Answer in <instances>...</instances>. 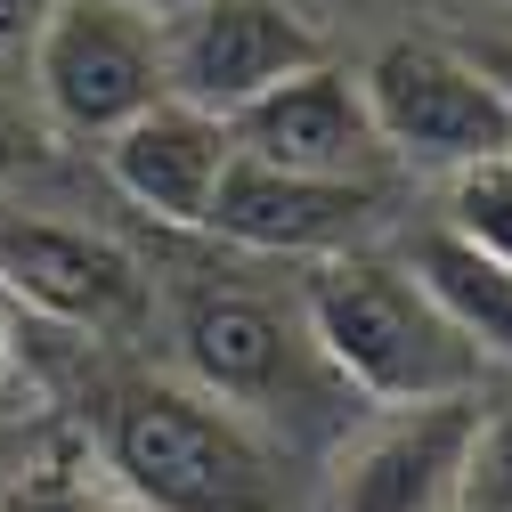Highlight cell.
Returning <instances> with one entry per match:
<instances>
[{
    "instance_id": "1",
    "label": "cell",
    "mask_w": 512,
    "mask_h": 512,
    "mask_svg": "<svg viewBox=\"0 0 512 512\" xmlns=\"http://www.w3.org/2000/svg\"><path fill=\"white\" fill-rule=\"evenodd\" d=\"M98 464L131 512H293V447L204 382L122 374L98 391Z\"/></svg>"
},
{
    "instance_id": "2",
    "label": "cell",
    "mask_w": 512,
    "mask_h": 512,
    "mask_svg": "<svg viewBox=\"0 0 512 512\" xmlns=\"http://www.w3.org/2000/svg\"><path fill=\"white\" fill-rule=\"evenodd\" d=\"M301 326L358 399L374 407H423V399H464L480 391L488 358L447 326V309L423 293L407 261L382 252H326L301 277Z\"/></svg>"
},
{
    "instance_id": "3",
    "label": "cell",
    "mask_w": 512,
    "mask_h": 512,
    "mask_svg": "<svg viewBox=\"0 0 512 512\" xmlns=\"http://www.w3.org/2000/svg\"><path fill=\"white\" fill-rule=\"evenodd\" d=\"M171 334H179L187 382H204L212 399L261 415L285 447H293V431H334L342 407L358 399L317 358V342L301 326V301L285 309V301L244 293V285H179Z\"/></svg>"
},
{
    "instance_id": "4",
    "label": "cell",
    "mask_w": 512,
    "mask_h": 512,
    "mask_svg": "<svg viewBox=\"0 0 512 512\" xmlns=\"http://www.w3.org/2000/svg\"><path fill=\"white\" fill-rule=\"evenodd\" d=\"M25 90L49 131L66 139H114L131 114L171 98L163 74V17L147 0H57L33 33Z\"/></svg>"
},
{
    "instance_id": "5",
    "label": "cell",
    "mask_w": 512,
    "mask_h": 512,
    "mask_svg": "<svg viewBox=\"0 0 512 512\" xmlns=\"http://www.w3.org/2000/svg\"><path fill=\"white\" fill-rule=\"evenodd\" d=\"M366 114L382 155L423 163V171H456L480 155H512V106L504 90L447 41H382L358 66Z\"/></svg>"
},
{
    "instance_id": "6",
    "label": "cell",
    "mask_w": 512,
    "mask_h": 512,
    "mask_svg": "<svg viewBox=\"0 0 512 512\" xmlns=\"http://www.w3.org/2000/svg\"><path fill=\"white\" fill-rule=\"evenodd\" d=\"M317 57H326V33L293 0H187L179 17H163L171 98L204 106V114L252 106L269 82L317 66Z\"/></svg>"
},
{
    "instance_id": "7",
    "label": "cell",
    "mask_w": 512,
    "mask_h": 512,
    "mask_svg": "<svg viewBox=\"0 0 512 512\" xmlns=\"http://www.w3.org/2000/svg\"><path fill=\"white\" fill-rule=\"evenodd\" d=\"M0 301H25L74 334H131L147 317V277L114 236L0 204Z\"/></svg>"
},
{
    "instance_id": "8",
    "label": "cell",
    "mask_w": 512,
    "mask_h": 512,
    "mask_svg": "<svg viewBox=\"0 0 512 512\" xmlns=\"http://www.w3.org/2000/svg\"><path fill=\"white\" fill-rule=\"evenodd\" d=\"M204 228L244 252H277V261H326V252H358L382 228V179H334V171L228 155Z\"/></svg>"
},
{
    "instance_id": "9",
    "label": "cell",
    "mask_w": 512,
    "mask_h": 512,
    "mask_svg": "<svg viewBox=\"0 0 512 512\" xmlns=\"http://www.w3.org/2000/svg\"><path fill=\"white\" fill-rule=\"evenodd\" d=\"M472 415H480L472 391L464 399L391 407V423H374L358 447H342L326 512H456Z\"/></svg>"
},
{
    "instance_id": "10",
    "label": "cell",
    "mask_w": 512,
    "mask_h": 512,
    "mask_svg": "<svg viewBox=\"0 0 512 512\" xmlns=\"http://www.w3.org/2000/svg\"><path fill=\"white\" fill-rule=\"evenodd\" d=\"M228 139H236V155H261L285 171H334V179H374V163H382L366 90L334 57H317V66L269 82L252 106H236Z\"/></svg>"
},
{
    "instance_id": "11",
    "label": "cell",
    "mask_w": 512,
    "mask_h": 512,
    "mask_svg": "<svg viewBox=\"0 0 512 512\" xmlns=\"http://www.w3.org/2000/svg\"><path fill=\"white\" fill-rule=\"evenodd\" d=\"M98 147H106V179L147 220H163V228H204L212 187H220V171L236 155L228 114H204V106H187V98H155L147 114H131Z\"/></svg>"
},
{
    "instance_id": "12",
    "label": "cell",
    "mask_w": 512,
    "mask_h": 512,
    "mask_svg": "<svg viewBox=\"0 0 512 512\" xmlns=\"http://www.w3.org/2000/svg\"><path fill=\"white\" fill-rule=\"evenodd\" d=\"M407 269L423 277V293L447 309L456 326L488 366H512V261H488L480 244H464L456 228H415L407 244Z\"/></svg>"
},
{
    "instance_id": "13",
    "label": "cell",
    "mask_w": 512,
    "mask_h": 512,
    "mask_svg": "<svg viewBox=\"0 0 512 512\" xmlns=\"http://www.w3.org/2000/svg\"><path fill=\"white\" fill-rule=\"evenodd\" d=\"M439 228H456L464 244H480L488 261H512V155H480V163L447 171Z\"/></svg>"
},
{
    "instance_id": "14",
    "label": "cell",
    "mask_w": 512,
    "mask_h": 512,
    "mask_svg": "<svg viewBox=\"0 0 512 512\" xmlns=\"http://www.w3.org/2000/svg\"><path fill=\"white\" fill-rule=\"evenodd\" d=\"M456 512H512V391H504L496 407L472 415V447H464Z\"/></svg>"
},
{
    "instance_id": "15",
    "label": "cell",
    "mask_w": 512,
    "mask_h": 512,
    "mask_svg": "<svg viewBox=\"0 0 512 512\" xmlns=\"http://www.w3.org/2000/svg\"><path fill=\"white\" fill-rule=\"evenodd\" d=\"M0 512H122V504L98 496V488H82V480H66V472H41V480L9 488V504H0Z\"/></svg>"
},
{
    "instance_id": "16",
    "label": "cell",
    "mask_w": 512,
    "mask_h": 512,
    "mask_svg": "<svg viewBox=\"0 0 512 512\" xmlns=\"http://www.w3.org/2000/svg\"><path fill=\"white\" fill-rule=\"evenodd\" d=\"M33 155H41V106H25L9 82H0V187H9Z\"/></svg>"
},
{
    "instance_id": "17",
    "label": "cell",
    "mask_w": 512,
    "mask_h": 512,
    "mask_svg": "<svg viewBox=\"0 0 512 512\" xmlns=\"http://www.w3.org/2000/svg\"><path fill=\"white\" fill-rule=\"evenodd\" d=\"M49 9H57V0H0V74H17L33 57V33H41Z\"/></svg>"
},
{
    "instance_id": "18",
    "label": "cell",
    "mask_w": 512,
    "mask_h": 512,
    "mask_svg": "<svg viewBox=\"0 0 512 512\" xmlns=\"http://www.w3.org/2000/svg\"><path fill=\"white\" fill-rule=\"evenodd\" d=\"M464 57H472V66H480V74L504 90V106H512V41H472Z\"/></svg>"
},
{
    "instance_id": "19",
    "label": "cell",
    "mask_w": 512,
    "mask_h": 512,
    "mask_svg": "<svg viewBox=\"0 0 512 512\" xmlns=\"http://www.w3.org/2000/svg\"><path fill=\"white\" fill-rule=\"evenodd\" d=\"M17 382V326H9V309H0V391Z\"/></svg>"
},
{
    "instance_id": "20",
    "label": "cell",
    "mask_w": 512,
    "mask_h": 512,
    "mask_svg": "<svg viewBox=\"0 0 512 512\" xmlns=\"http://www.w3.org/2000/svg\"><path fill=\"white\" fill-rule=\"evenodd\" d=\"M147 9H155V17H179V9H187V0H147Z\"/></svg>"
}]
</instances>
